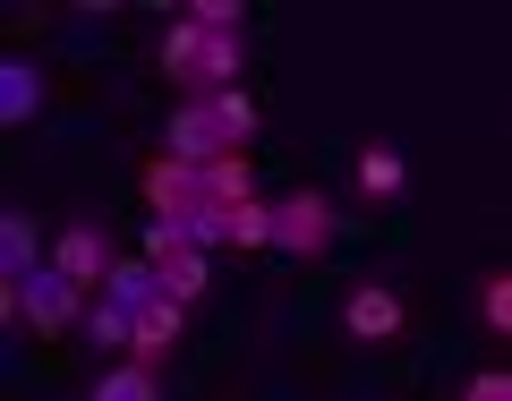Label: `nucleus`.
<instances>
[{
  "mask_svg": "<svg viewBox=\"0 0 512 401\" xmlns=\"http://www.w3.org/2000/svg\"><path fill=\"white\" fill-rule=\"evenodd\" d=\"M248 197H256L248 154H214V163H180V154H163V163L146 171V205H154V214H180V205H248Z\"/></svg>",
  "mask_w": 512,
  "mask_h": 401,
  "instance_id": "obj_1",
  "label": "nucleus"
},
{
  "mask_svg": "<svg viewBox=\"0 0 512 401\" xmlns=\"http://www.w3.org/2000/svg\"><path fill=\"white\" fill-rule=\"evenodd\" d=\"M265 128V103H248V94H205V103H180L171 111V154L180 163H214V154H239Z\"/></svg>",
  "mask_w": 512,
  "mask_h": 401,
  "instance_id": "obj_2",
  "label": "nucleus"
},
{
  "mask_svg": "<svg viewBox=\"0 0 512 401\" xmlns=\"http://www.w3.org/2000/svg\"><path fill=\"white\" fill-rule=\"evenodd\" d=\"M154 69L171 77V86L188 94V103H205V94H231V69H239V35H214V26L180 18L163 35V52H154Z\"/></svg>",
  "mask_w": 512,
  "mask_h": 401,
  "instance_id": "obj_3",
  "label": "nucleus"
},
{
  "mask_svg": "<svg viewBox=\"0 0 512 401\" xmlns=\"http://www.w3.org/2000/svg\"><path fill=\"white\" fill-rule=\"evenodd\" d=\"M0 308L26 316L35 333H69L77 316H86V282H69L60 265H35V274L18 282V291H0Z\"/></svg>",
  "mask_w": 512,
  "mask_h": 401,
  "instance_id": "obj_4",
  "label": "nucleus"
},
{
  "mask_svg": "<svg viewBox=\"0 0 512 401\" xmlns=\"http://www.w3.org/2000/svg\"><path fill=\"white\" fill-rule=\"evenodd\" d=\"M342 333H350L359 350H393V342L410 333V299L393 291V282H359V291L342 299Z\"/></svg>",
  "mask_w": 512,
  "mask_h": 401,
  "instance_id": "obj_5",
  "label": "nucleus"
},
{
  "mask_svg": "<svg viewBox=\"0 0 512 401\" xmlns=\"http://www.w3.org/2000/svg\"><path fill=\"white\" fill-rule=\"evenodd\" d=\"M333 231H342V222L325 214V197H316V188H299V197H274V248H291V256H325V248H333Z\"/></svg>",
  "mask_w": 512,
  "mask_h": 401,
  "instance_id": "obj_6",
  "label": "nucleus"
},
{
  "mask_svg": "<svg viewBox=\"0 0 512 401\" xmlns=\"http://www.w3.org/2000/svg\"><path fill=\"white\" fill-rule=\"evenodd\" d=\"M154 274H163V291L180 299V308H197V299H205V248H188L180 231L154 222Z\"/></svg>",
  "mask_w": 512,
  "mask_h": 401,
  "instance_id": "obj_7",
  "label": "nucleus"
},
{
  "mask_svg": "<svg viewBox=\"0 0 512 401\" xmlns=\"http://www.w3.org/2000/svg\"><path fill=\"white\" fill-rule=\"evenodd\" d=\"M52 265H60L69 282H86V291H94V282L111 274V239H103V222H69V231H60V248H52Z\"/></svg>",
  "mask_w": 512,
  "mask_h": 401,
  "instance_id": "obj_8",
  "label": "nucleus"
},
{
  "mask_svg": "<svg viewBox=\"0 0 512 401\" xmlns=\"http://www.w3.org/2000/svg\"><path fill=\"white\" fill-rule=\"evenodd\" d=\"M180 342V299H154V308H128V359H163Z\"/></svg>",
  "mask_w": 512,
  "mask_h": 401,
  "instance_id": "obj_9",
  "label": "nucleus"
},
{
  "mask_svg": "<svg viewBox=\"0 0 512 401\" xmlns=\"http://www.w3.org/2000/svg\"><path fill=\"white\" fill-rule=\"evenodd\" d=\"M43 94H52V86H43V69H35V60H0V120H9V128H18V120H35V111H43Z\"/></svg>",
  "mask_w": 512,
  "mask_h": 401,
  "instance_id": "obj_10",
  "label": "nucleus"
},
{
  "mask_svg": "<svg viewBox=\"0 0 512 401\" xmlns=\"http://www.w3.org/2000/svg\"><path fill=\"white\" fill-rule=\"evenodd\" d=\"M35 265H43V248H35V214H9V231H0V291H18Z\"/></svg>",
  "mask_w": 512,
  "mask_h": 401,
  "instance_id": "obj_11",
  "label": "nucleus"
},
{
  "mask_svg": "<svg viewBox=\"0 0 512 401\" xmlns=\"http://www.w3.org/2000/svg\"><path fill=\"white\" fill-rule=\"evenodd\" d=\"M103 291L120 299V308H154V299H171V291H163V274H154V256H146V265H120V256H111Z\"/></svg>",
  "mask_w": 512,
  "mask_h": 401,
  "instance_id": "obj_12",
  "label": "nucleus"
},
{
  "mask_svg": "<svg viewBox=\"0 0 512 401\" xmlns=\"http://www.w3.org/2000/svg\"><path fill=\"white\" fill-rule=\"evenodd\" d=\"M359 188H367V197H384V205L402 197V188H410V163H402V146H367V154H359Z\"/></svg>",
  "mask_w": 512,
  "mask_h": 401,
  "instance_id": "obj_13",
  "label": "nucleus"
},
{
  "mask_svg": "<svg viewBox=\"0 0 512 401\" xmlns=\"http://www.w3.org/2000/svg\"><path fill=\"white\" fill-rule=\"evenodd\" d=\"M163 231H180L188 248H214V239H231V205H180V214H154Z\"/></svg>",
  "mask_w": 512,
  "mask_h": 401,
  "instance_id": "obj_14",
  "label": "nucleus"
},
{
  "mask_svg": "<svg viewBox=\"0 0 512 401\" xmlns=\"http://www.w3.org/2000/svg\"><path fill=\"white\" fill-rule=\"evenodd\" d=\"M94 393H103V401H154L163 384H154V359H128V350H120V367H103Z\"/></svg>",
  "mask_w": 512,
  "mask_h": 401,
  "instance_id": "obj_15",
  "label": "nucleus"
},
{
  "mask_svg": "<svg viewBox=\"0 0 512 401\" xmlns=\"http://www.w3.org/2000/svg\"><path fill=\"white\" fill-rule=\"evenodd\" d=\"M86 342H94V350H128V308H120L111 291H103V308L86 316Z\"/></svg>",
  "mask_w": 512,
  "mask_h": 401,
  "instance_id": "obj_16",
  "label": "nucleus"
},
{
  "mask_svg": "<svg viewBox=\"0 0 512 401\" xmlns=\"http://www.w3.org/2000/svg\"><path fill=\"white\" fill-rule=\"evenodd\" d=\"M231 239H248V248H274V205H265V197L231 205Z\"/></svg>",
  "mask_w": 512,
  "mask_h": 401,
  "instance_id": "obj_17",
  "label": "nucleus"
},
{
  "mask_svg": "<svg viewBox=\"0 0 512 401\" xmlns=\"http://www.w3.org/2000/svg\"><path fill=\"white\" fill-rule=\"evenodd\" d=\"M478 316H487V333H504V325H512V282H504V274H487V291H478Z\"/></svg>",
  "mask_w": 512,
  "mask_h": 401,
  "instance_id": "obj_18",
  "label": "nucleus"
},
{
  "mask_svg": "<svg viewBox=\"0 0 512 401\" xmlns=\"http://www.w3.org/2000/svg\"><path fill=\"white\" fill-rule=\"evenodd\" d=\"M461 393H470V401H512V376H504V367H478Z\"/></svg>",
  "mask_w": 512,
  "mask_h": 401,
  "instance_id": "obj_19",
  "label": "nucleus"
}]
</instances>
